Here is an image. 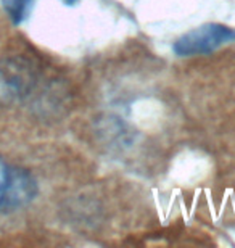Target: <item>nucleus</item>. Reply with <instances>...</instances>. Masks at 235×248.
<instances>
[{"label":"nucleus","mask_w":235,"mask_h":248,"mask_svg":"<svg viewBox=\"0 0 235 248\" xmlns=\"http://www.w3.org/2000/svg\"><path fill=\"white\" fill-rule=\"evenodd\" d=\"M232 41H235V29L219 23H208L181 36L172 48L179 57L206 55Z\"/></svg>","instance_id":"obj_1"},{"label":"nucleus","mask_w":235,"mask_h":248,"mask_svg":"<svg viewBox=\"0 0 235 248\" xmlns=\"http://www.w3.org/2000/svg\"><path fill=\"white\" fill-rule=\"evenodd\" d=\"M36 182L26 171L12 168V176L0 210H18L28 205L36 195Z\"/></svg>","instance_id":"obj_2"},{"label":"nucleus","mask_w":235,"mask_h":248,"mask_svg":"<svg viewBox=\"0 0 235 248\" xmlns=\"http://www.w3.org/2000/svg\"><path fill=\"white\" fill-rule=\"evenodd\" d=\"M36 0H2L5 12L15 24L23 23L29 16Z\"/></svg>","instance_id":"obj_3"},{"label":"nucleus","mask_w":235,"mask_h":248,"mask_svg":"<svg viewBox=\"0 0 235 248\" xmlns=\"http://www.w3.org/2000/svg\"><path fill=\"white\" fill-rule=\"evenodd\" d=\"M10 176H12V168H10L7 163L3 161V158L0 156V208H2L5 192H7V187L10 182Z\"/></svg>","instance_id":"obj_4"},{"label":"nucleus","mask_w":235,"mask_h":248,"mask_svg":"<svg viewBox=\"0 0 235 248\" xmlns=\"http://www.w3.org/2000/svg\"><path fill=\"white\" fill-rule=\"evenodd\" d=\"M62 2L64 3V5H76L79 0H62Z\"/></svg>","instance_id":"obj_5"}]
</instances>
